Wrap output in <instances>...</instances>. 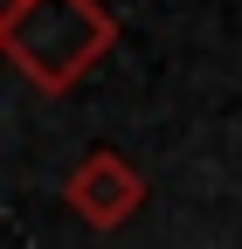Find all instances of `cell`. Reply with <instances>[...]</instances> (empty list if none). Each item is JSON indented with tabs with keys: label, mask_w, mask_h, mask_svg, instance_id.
I'll use <instances>...</instances> for the list:
<instances>
[{
	"label": "cell",
	"mask_w": 242,
	"mask_h": 249,
	"mask_svg": "<svg viewBox=\"0 0 242 249\" xmlns=\"http://www.w3.org/2000/svg\"><path fill=\"white\" fill-rule=\"evenodd\" d=\"M63 201L83 214L90 229H125L145 208V173L125 160V152H83L63 180Z\"/></svg>",
	"instance_id": "2"
},
{
	"label": "cell",
	"mask_w": 242,
	"mask_h": 249,
	"mask_svg": "<svg viewBox=\"0 0 242 249\" xmlns=\"http://www.w3.org/2000/svg\"><path fill=\"white\" fill-rule=\"evenodd\" d=\"M0 7H21V0H0Z\"/></svg>",
	"instance_id": "3"
},
{
	"label": "cell",
	"mask_w": 242,
	"mask_h": 249,
	"mask_svg": "<svg viewBox=\"0 0 242 249\" xmlns=\"http://www.w3.org/2000/svg\"><path fill=\"white\" fill-rule=\"evenodd\" d=\"M111 42H118V21L97 0H21V7H0V55L49 97L76 90L111 55Z\"/></svg>",
	"instance_id": "1"
}]
</instances>
